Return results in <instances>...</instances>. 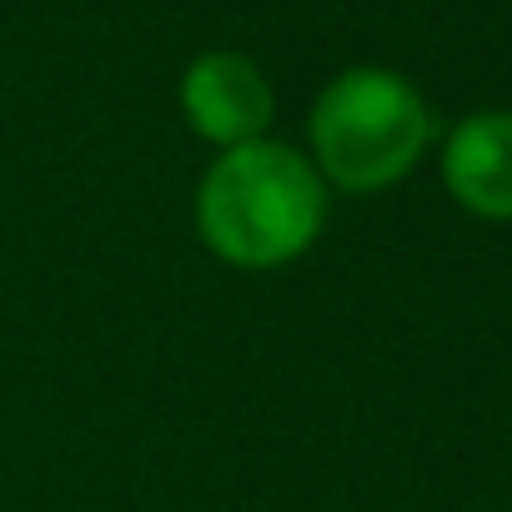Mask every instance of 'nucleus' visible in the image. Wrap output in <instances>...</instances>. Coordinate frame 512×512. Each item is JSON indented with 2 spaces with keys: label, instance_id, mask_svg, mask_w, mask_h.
Returning a JSON list of instances; mask_svg holds the SVG:
<instances>
[{
  "label": "nucleus",
  "instance_id": "f257e3e1",
  "mask_svg": "<svg viewBox=\"0 0 512 512\" xmlns=\"http://www.w3.org/2000/svg\"><path fill=\"white\" fill-rule=\"evenodd\" d=\"M327 226V181L287 141H246L211 161L196 191V231L216 262L277 272L317 246Z\"/></svg>",
  "mask_w": 512,
  "mask_h": 512
},
{
  "label": "nucleus",
  "instance_id": "7ed1b4c3",
  "mask_svg": "<svg viewBox=\"0 0 512 512\" xmlns=\"http://www.w3.org/2000/svg\"><path fill=\"white\" fill-rule=\"evenodd\" d=\"M181 116L201 141L231 151V146L267 136V126L277 116V96H272V81L262 76V66L251 56L206 51L181 76Z\"/></svg>",
  "mask_w": 512,
  "mask_h": 512
},
{
  "label": "nucleus",
  "instance_id": "f03ea898",
  "mask_svg": "<svg viewBox=\"0 0 512 512\" xmlns=\"http://www.w3.org/2000/svg\"><path fill=\"white\" fill-rule=\"evenodd\" d=\"M312 166L347 196H372L412 176L432 146V111L422 91L387 66H352L317 96L307 116Z\"/></svg>",
  "mask_w": 512,
  "mask_h": 512
},
{
  "label": "nucleus",
  "instance_id": "20e7f679",
  "mask_svg": "<svg viewBox=\"0 0 512 512\" xmlns=\"http://www.w3.org/2000/svg\"><path fill=\"white\" fill-rule=\"evenodd\" d=\"M442 186L462 211L512 221V111H472L447 131Z\"/></svg>",
  "mask_w": 512,
  "mask_h": 512
}]
</instances>
